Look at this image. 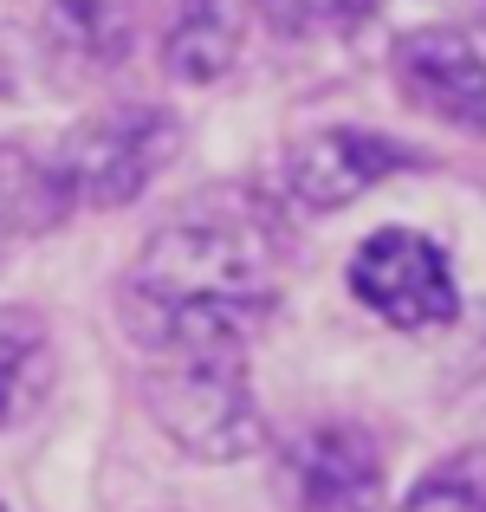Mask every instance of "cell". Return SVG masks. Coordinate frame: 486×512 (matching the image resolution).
<instances>
[{
	"instance_id": "obj_1",
	"label": "cell",
	"mask_w": 486,
	"mask_h": 512,
	"mask_svg": "<svg viewBox=\"0 0 486 512\" xmlns=\"http://www.w3.org/2000/svg\"><path fill=\"white\" fill-rule=\"evenodd\" d=\"M279 299V247L260 214L195 208L143 234L117 279V325L137 350L247 338Z\"/></svg>"
},
{
	"instance_id": "obj_2",
	"label": "cell",
	"mask_w": 486,
	"mask_h": 512,
	"mask_svg": "<svg viewBox=\"0 0 486 512\" xmlns=\"http://www.w3.org/2000/svg\"><path fill=\"white\" fill-rule=\"evenodd\" d=\"M137 396L150 428L182 461L234 467L266 448V409L260 389H253L247 338L137 350Z\"/></svg>"
},
{
	"instance_id": "obj_3",
	"label": "cell",
	"mask_w": 486,
	"mask_h": 512,
	"mask_svg": "<svg viewBox=\"0 0 486 512\" xmlns=\"http://www.w3.org/2000/svg\"><path fill=\"white\" fill-rule=\"evenodd\" d=\"M188 130L169 104H143V98H124V104H98L85 111L52 150V169H59L65 195H72V214L91 208V214H117L130 201H143L162 175L175 169Z\"/></svg>"
},
{
	"instance_id": "obj_4",
	"label": "cell",
	"mask_w": 486,
	"mask_h": 512,
	"mask_svg": "<svg viewBox=\"0 0 486 512\" xmlns=\"http://www.w3.org/2000/svg\"><path fill=\"white\" fill-rule=\"evenodd\" d=\"M266 493L279 512H383V441L357 415H305L286 435H266Z\"/></svg>"
},
{
	"instance_id": "obj_5",
	"label": "cell",
	"mask_w": 486,
	"mask_h": 512,
	"mask_svg": "<svg viewBox=\"0 0 486 512\" xmlns=\"http://www.w3.org/2000/svg\"><path fill=\"white\" fill-rule=\"evenodd\" d=\"M344 292L389 331H448L461 318L454 253L422 227H370L344 260Z\"/></svg>"
},
{
	"instance_id": "obj_6",
	"label": "cell",
	"mask_w": 486,
	"mask_h": 512,
	"mask_svg": "<svg viewBox=\"0 0 486 512\" xmlns=\"http://www.w3.org/2000/svg\"><path fill=\"white\" fill-rule=\"evenodd\" d=\"M428 169V156L415 143L389 137L376 124H318L286 150V201L299 214H344L350 201H363L370 188H383L389 175Z\"/></svg>"
},
{
	"instance_id": "obj_7",
	"label": "cell",
	"mask_w": 486,
	"mask_h": 512,
	"mask_svg": "<svg viewBox=\"0 0 486 512\" xmlns=\"http://www.w3.org/2000/svg\"><path fill=\"white\" fill-rule=\"evenodd\" d=\"M389 78H396V98L409 111L435 117L454 137H486V52L461 26L448 20L402 26L389 46Z\"/></svg>"
},
{
	"instance_id": "obj_8",
	"label": "cell",
	"mask_w": 486,
	"mask_h": 512,
	"mask_svg": "<svg viewBox=\"0 0 486 512\" xmlns=\"http://www.w3.org/2000/svg\"><path fill=\"white\" fill-rule=\"evenodd\" d=\"M59 389V338L52 318L26 299H0V435L26 428Z\"/></svg>"
},
{
	"instance_id": "obj_9",
	"label": "cell",
	"mask_w": 486,
	"mask_h": 512,
	"mask_svg": "<svg viewBox=\"0 0 486 512\" xmlns=\"http://www.w3.org/2000/svg\"><path fill=\"white\" fill-rule=\"evenodd\" d=\"M247 33V0H175L169 33H162V72L175 85H221L240 59Z\"/></svg>"
},
{
	"instance_id": "obj_10",
	"label": "cell",
	"mask_w": 486,
	"mask_h": 512,
	"mask_svg": "<svg viewBox=\"0 0 486 512\" xmlns=\"http://www.w3.org/2000/svg\"><path fill=\"white\" fill-rule=\"evenodd\" d=\"M65 221H72V195L52 169V150L26 137H0V247L39 240Z\"/></svg>"
},
{
	"instance_id": "obj_11",
	"label": "cell",
	"mask_w": 486,
	"mask_h": 512,
	"mask_svg": "<svg viewBox=\"0 0 486 512\" xmlns=\"http://www.w3.org/2000/svg\"><path fill=\"white\" fill-rule=\"evenodd\" d=\"M46 26L78 65L117 72L143 39V0H46Z\"/></svg>"
},
{
	"instance_id": "obj_12",
	"label": "cell",
	"mask_w": 486,
	"mask_h": 512,
	"mask_svg": "<svg viewBox=\"0 0 486 512\" xmlns=\"http://www.w3.org/2000/svg\"><path fill=\"white\" fill-rule=\"evenodd\" d=\"M383 512H486V441H461V448L435 454L409 480V493Z\"/></svg>"
},
{
	"instance_id": "obj_13",
	"label": "cell",
	"mask_w": 486,
	"mask_h": 512,
	"mask_svg": "<svg viewBox=\"0 0 486 512\" xmlns=\"http://www.w3.org/2000/svg\"><path fill=\"white\" fill-rule=\"evenodd\" d=\"M253 20L286 46H312V39H350L376 20L383 0H247Z\"/></svg>"
},
{
	"instance_id": "obj_14",
	"label": "cell",
	"mask_w": 486,
	"mask_h": 512,
	"mask_svg": "<svg viewBox=\"0 0 486 512\" xmlns=\"http://www.w3.org/2000/svg\"><path fill=\"white\" fill-rule=\"evenodd\" d=\"M0 512H13V506H7V500H0Z\"/></svg>"
}]
</instances>
